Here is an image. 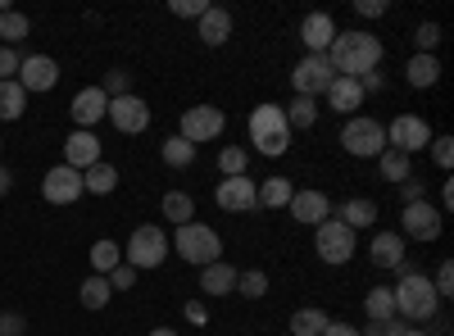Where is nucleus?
<instances>
[{"label":"nucleus","instance_id":"nucleus-1","mask_svg":"<svg viewBox=\"0 0 454 336\" xmlns=\"http://www.w3.org/2000/svg\"><path fill=\"white\" fill-rule=\"evenodd\" d=\"M327 64L336 78H364V73H377L382 64V42L372 32H336V42L327 46Z\"/></svg>","mask_w":454,"mask_h":336},{"label":"nucleus","instance_id":"nucleus-2","mask_svg":"<svg viewBox=\"0 0 454 336\" xmlns=\"http://www.w3.org/2000/svg\"><path fill=\"white\" fill-rule=\"evenodd\" d=\"M391 295H395V318L432 323V318L441 314V295H436V286H432L427 273H404V277L391 286Z\"/></svg>","mask_w":454,"mask_h":336},{"label":"nucleus","instance_id":"nucleus-3","mask_svg":"<svg viewBox=\"0 0 454 336\" xmlns=\"http://www.w3.org/2000/svg\"><path fill=\"white\" fill-rule=\"evenodd\" d=\"M250 145L259 155H286L291 151V123H286V109L282 105H259L250 114Z\"/></svg>","mask_w":454,"mask_h":336},{"label":"nucleus","instance_id":"nucleus-4","mask_svg":"<svg viewBox=\"0 0 454 336\" xmlns=\"http://www.w3.org/2000/svg\"><path fill=\"white\" fill-rule=\"evenodd\" d=\"M173 246H177V254L186 259V264H196V269H209V264L223 259V241H218V232L209 228V223H182V228L173 232Z\"/></svg>","mask_w":454,"mask_h":336},{"label":"nucleus","instance_id":"nucleus-5","mask_svg":"<svg viewBox=\"0 0 454 336\" xmlns=\"http://www.w3.org/2000/svg\"><path fill=\"white\" fill-rule=\"evenodd\" d=\"M340 145H346L355 160H377L387 151V128L377 119L355 114V119H346V128H340Z\"/></svg>","mask_w":454,"mask_h":336},{"label":"nucleus","instance_id":"nucleus-6","mask_svg":"<svg viewBox=\"0 0 454 336\" xmlns=\"http://www.w3.org/2000/svg\"><path fill=\"white\" fill-rule=\"evenodd\" d=\"M164 259H168V237H164V228H155V223L137 228L128 250H123V264H132V269H160Z\"/></svg>","mask_w":454,"mask_h":336},{"label":"nucleus","instance_id":"nucleus-7","mask_svg":"<svg viewBox=\"0 0 454 336\" xmlns=\"http://www.w3.org/2000/svg\"><path fill=\"white\" fill-rule=\"evenodd\" d=\"M314 254L323 259V264H346V259L355 254V232L346 228L340 218H323L314 228Z\"/></svg>","mask_w":454,"mask_h":336},{"label":"nucleus","instance_id":"nucleus-8","mask_svg":"<svg viewBox=\"0 0 454 336\" xmlns=\"http://www.w3.org/2000/svg\"><path fill=\"white\" fill-rule=\"evenodd\" d=\"M223 128H227V114L218 105H192V109H182V141H192V145H205V141H214V137H223Z\"/></svg>","mask_w":454,"mask_h":336},{"label":"nucleus","instance_id":"nucleus-9","mask_svg":"<svg viewBox=\"0 0 454 336\" xmlns=\"http://www.w3.org/2000/svg\"><path fill=\"white\" fill-rule=\"evenodd\" d=\"M336 82V73H332V64H327V55H305L295 68H291V87H295V96H309V100H318V96H327V87Z\"/></svg>","mask_w":454,"mask_h":336},{"label":"nucleus","instance_id":"nucleus-10","mask_svg":"<svg viewBox=\"0 0 454 336\" xmlns=\"http://www.w3.org/2000/svg\"><path fill=\"white\" fill-rule=\"evenodd\" d=\"M400 237H413V241H436L441 232H445V214L436 209V205H427V200H413V205H404V214H400Z\"/></svg>","mask_w":454,"mask_h":336},{"label":"nucleus","instance_id":"nucleus-11","mask_svg":"<svg viewBox=\"0 0 454 336\" xmlns=\"http://www.w3.org/2000/svg\"><path fill=\"white\" fill-rule=\"evenodd\" d=\"M387 141H391V151H400V155H419V151L432 145V128L419 114H400V119H391Z\"/></svg>","mask_w":454,"mask_h":336},{"label":"nucleus","instance_id":"nucleus-12","mask_svg":"<svg viewBox=\"0 0 454 336\" xmlns=\"http://www.w3.org/2000/svg\"><path fill=\"white\" fill-rule=\"evenodd\" d=\"M105 119L119 128V132H128V137H137V132H145L150 128V105L141 100V96H119V100H109V109H105Z\"/></svg>","mask_w":454,"mask_h":336},{"label":"nucleus","instance_id":"nucleus-13","mask_svg":"<svg viewBox=\"0 0 454 336\" xmlns=\"http://www.w3.org/2000/svg\"><path fill=\"white\" fill-rule=\"evenodd\" d=\"M42 196H46L51 205H73L78 196H87V191H82V173L68 168V164H55V168L42 177Z\"/></svg>","mask_w":454,"mask_h":336},{"label":"nucleus","instance_id":"nucleus-14","mask_svg":"<svg viewBox=\"0 0 454 336\" xmlns=\"http://www.w3.org/2000/svg\"><path fill=\"white\" fill-rule=\"evenodd\" d=\"M214 200H218V209H227V214H250V209H259L254 182H250L246 173H241V177H223L218 191H214Z\"/></svg>","mask_w":454,"mask_h":336},{"label":"nucleus","instance_id":"nucleus-15","mask_svg":"<svg viewBox=\"0 0 454 336\" xmlns=\"http://www.w3.org/2000/svg\"><path fill=\"white\" fill-rule=\"evenodd\" d=\"M23 91H51L55 82H59V64L51 59V55H27L23 64H19V78H14Z\"/></svg>","mask_w":454,"mask_h":336},{"label":"nucleus","instance_id":"nucleus-16","mask_svg":"<svg viewBox=\"0 0 454 336\" xmlns=\"http://www.w3.org/2000/svg\"><path fill=\"white\" fill-rule=\"evenodd\" d=\"M286 209H291L295 223H309V228H318L323 218H332V200L318 191V186H305V191H295Z\"/></svg>","mask_w":454,"mask_h":336},{"label":"nucleus","instance_id":"nucleus-17","mask_svg":"<svg viewBox=\"0 0 454 336\" xmlns=\"http://www.w3.org/2000/svg\"><path fill=\"white\" fill-rule=\"evenodd\" d=\"M105 109H109V96L100 91V87H82L78 96H73V123H78L82 132H91V123H100L105 119Z\"/></svg>","mask_w":454,"mask_h":336},{"label":"nucleus","instance_id":"nucleus-18","mask_svg":"<svg viewBox=\"0 0 454 336\" xmlns=\"http://www.w3.org/2000/svg\"><path fill=\"white\" fill-rule=\"evenodd\" d=\"M64 164L68 168H78V173H87L91 164H100V141L91 137V132H73L68 141H64Z\"/></svg>","mask_w":454,"mask_h":336},{"label":"nucleus","instance_id":"nucleus-19","mask_svg":"<svg viewBox=\"0 0 454 336\" xmlns=\"http://www.w3.org/2000/svg\"><path fill=\"white\" fill-rule=\"evenodd\" d=\"M300 42L309 46V55H327V46L336 42V23H332V14H309L305 23H300Z\"/></svg>","mask_w":454,"mask_h":336},{"label":"nucleus","instance_id":"nucleus-20","mask_svg":"<svg viewBox=\"0 0 454 336\" xmlns=\"http://www.w3.org/2000/svg\"><path fill=\"white\" fill-rule=\"evenodd\" d=\"M368 259L377 269H395L400 259H404V237L400 232H377L372 246H368Z\"/></svg>","mask_w":454,"mask_h":336},{"label":"nucleus","instance_id":"nucleus-21","mask_svg":"<svg viewBox=\"0 0 454 336\" xmlns=\"http://www.w3.org/2000/svg\"><path fill=\"white\" fill-rule=\"evenodd\" d=\"M327 105L336 109V114H355V109L364 105V87H359V78H336V82L327 87Z\"/></svg>","mask_w":454,"mask_h":336},{"label":"nucleus","instance_id":"nucleus-22","mask_svg":"<svg viewBox=\"0 0 454 336\" xmlns=\"http://www.w3.org/2000/svg\"><path fill=\"white\" fill-rule=\"evenodd\" d=\"M291 196H295V186H291L286 177H263V182H254V200H259V209H286Z\"/></svg>","mask_w":454,"mask_h":336},{"label":"nucleus","instance_id":"nucleus-23","mask_svg":"<svg viewBox=\"0 0 454 336\" xmlns=\"http://www.w3.org/2000/svg\"><path fill=\"white\" fill-rule=\"evenodd\" d=\"M196 36H200V42H205L209 51H214V46H223L227 36H232V14H227V10H214V5H209V10L200 14V32H196Z\"/></svg>","mask_w":454,"mask_h":336},{"label":"nucleus","instance_id":"nucleus-24","mask_svg":"<svg viewBox=\"0 0 454 336\" xmlns=\"http://www.w3.org/2000/svg\"><path fill=\"white\" fill-rule=\"evenodd\" d=\"M200 291L205 295H232L237 291V269L232 264H209V269H200Z\"/></svg>","mask_w":454,"mask_h":336},{"label":"nucleus","instance_id":"nucleus-25","mask_svg":"<svg viewBox=\"0 0 454 336\" xmlns=\"http://www.w3.org/2000/svg\"><path fill=\"white\" fill-rule=\"evenodd\" d=\"M114 186H119V168H114V164H91L87 173H82V191H91V196H109L114 191Z\"/></svg>","mask_w":454,"mask_h":336},{"label":"nucleus","instance_id":"nucleus-26","mask_svg":"<svg viewBox=\"0 0 454 336\" xmlns=\"http://www.w3.org/2000/svg\"><path fill=\"white\" fill-rule=\"evenodd\" d=\"M364 314H368V323L395 318V295H391V286H372V291L364 295Z\"/></svg>","mask_w":454,"mask_h":336},{"label":"nucleus","instance_id":"nucleus-27","mask_svg":"<svg viewBox=\"0 0 454 336\" xmlns=\"http://www.w3.org/2000/svg\"><path fill=\"white\" fill-rule=\"evenodd\" d=\"M340 223H346L350 232L372 228V223H377V200H346V205H340Z\"/></svg>","mask_w":454,"mask_h":336},{"label":"nucleus","instance_id":"nucleus-28","mask_svg":"<svg viewBox=\"0 0 454 336\" xmlns=\"http://www.w3.org/2000/svg\"><path fill=\"white\" fill-rule=\"evenodd\" d=\"M404 73H409V87H436L441 64H436V55H413Z\"/></svg>","mask_w":454,"mask_h":336},{"label":"nucleus","instance_id":"nucleus-29","mask_svg":"<svg viewBox=\"0 0 454 336\" xmlns=\"http://www.w3.org/2000/svg\"><path fill=\"white\" fill-rule=\"evenodd\" d=\"M327 314L323 309H295L291 314V336H323L327 332Z\"/></svg>","mask_w":454,"mask_h":336},{"label":"nucleus","instance_id":"nucleus-30","mask_svg":"<svg viewBox=\"0 0 454 336\" xmlns=\"http://www.w3.org/2000/svg\"><path fill=\"white\" fill-rule=\"evenodd\" d=\"M286 123H291V132H295V128H314V123H318V100L295 96V100L286 105Z\"/></svg>","mask_w":454,"mask_h":336},{"label":"nucleus","instance_id":"nucleus-31","mask_svg":"<svg viewBox=\"0 0 454 336\" xmlns=\"http://www.w3.org/2000/svg\"><path fill=\"white\" fill-rule=\"evenodd\" d=\"M119 264H123V250L114 246V241H96V246H91V269H96L100 277H109Z\"/></svg>","mask_w":454,"mask_h":336},{"label":"nucleus","instance_id":"nucleus-32","mask_svg":"<svg viewBox=\"0 0 454 336\" xmlns=\"http://www.w3.org/2000/svg\"><path fill=\"white\" fill-rule=\"evenodd\" d=\"M160 209H164V218H173L177 228H182V223H192V214H196V200L186 196V191H168V196L160 200Z\"/></svg>","mask_w":454,"mask_h":336},{"label":"nucleus","instance_id":"nucleus-33","mask_svg":"<svg viewBox=\"0 0 454 336\" xmlns=\"http://www.w3.org/2000/svg\"><path fill=\"white\" fill-rule=\"evenodd\" d=\"M160 155H164V164H168V168H192V160H196V145H192V141H182V137H168Z\"/></svg>","mask_w":454,"mask_h":336},{"label":"nucleus","instance_id":"nucleus-34","mask_svg":"<svg viewBox=\"0 0 454 336\" xmlns=\"http://www.w3.org/2000/svg\"><path fill=\"white\" fill-rule=\"evenodd\" d=\"M23 105H27V91L19 82H0V119H19L23 114Z\"/></svg>","mask_w":454,"mask_h":336},{"label":"nucleus","instance_id":"nucleus-35","mask_svg":"<svg viewBox=\"0 0 454 336\" xmlns=\"http://www.w3.org/2000/svg\"><path fill=\"white\" fill-rule=\"evenodd\" d=\"M109 295H114V286H109V277H100V273H91V277L82 282V305H87V309H105V305H109Z\"/></svg>","mask_w":454,"mask_h":336},{"label":"nucleus","instance_id":"nucleus-36","mask_svg":"<svg viewBox=\"0 0 454 336\" xmlns=\"http://www.w3.org/2000/svg\"><path fill=\"white\" fill-rule=\"evenodd\" d=\"M237 291L246 295V301H259V295L269 291V273H263V269H246V273H237Z\"/></svg>","mask_w":454,"mask_h":336},{"label":"nucleus","instance_id":"nucleus-37","mask_svg":"<svg viewBox=\"0 0 454 336\" xmlns=\"http://www.w3.org/2000/svg\"><path fill=\"white\" fill-rule=\"evenodd\" d=\"M377 164H382V177H387V182H409V155L382 151V155H377Z\"/></svg>","mask_w":454,"mask_h":336},{"label":"nucleus","instance_id":"nucleus-38","mask_svg":"<svg viewBox=\"0 0 454 336\" xmlns=\"http://www.w3.org/2000/svg\"><path fill=\"white\" fill-rule=\"evenodd\" d=\"M27 32H32V23H27L23 14H14V10H5V14H0V36H5V46L23 42Z\"/></svg>","mask_w":454,"mask_h":336},{"label":"nucleus","instance_id":"nucleus-39","mask_svg":"<svg viewBox=\"0 0 454 336\" xmlns=\"http://www.w3.org/2000/svg\"><path fill=\"white\" fill-rule=\"evenodd\" d=\"M246 164H250L246 145H227V151L218 155V168H223V177H241V173H246Z\"/></svg>","mask_w":454,"mask_h":336},{"label":"nucleus","instance_id":"nucleus-40","mask_svg":"<svg viewBox=\"0 0 454 336\" xmlns=\"http://www.w3.org/2000/svg\"><path fill=\"white\" fill-rule=\"evenodd\" d=\"M100 91H105L109 100L128 96V73H123V68H109V73H105V87H100Z\"/></svg>","mask_w":454,"mask_h":336},{"label":"nucleus","instance_id":"nucleus-41","mask_svg":"<svg viewBox=\"0 0 454 336\" xmlns=\"http://www.w3.org/2000/svg\"><path fill=\"white\" fill-rule=\"evenodd\" d=\"M19 64H23V59H19L14 46H0V82H14V78H19Z\"/></svg>","mask_w":454,"mask_h":336},{"label":"nucleus","instance_id":"nucleus-42","mask_svg":"<svg viewBox=\"0 0 454 336\" xmlns=\"http://www.w3.org/2000/svg\"><path fill=\"white\" fill-rule=\"evenodd\" d=\"M413 42H419V55H432L436 42H441V27H436V23H423L419 32H413Z\"/></svg>","mask_w":454,"mask_h":336},{"label":"nucleus","instance_id":"nucleus-43","mask_svg":"<svg viewBox=\"0 0 454 336\" xmlns=\"http://www.w3.org/2000/svg\"><path fill=\"white\" fill-rule=\"evenodd\" d=\"M432 286H436V295H441V301H445V295H454V264H450V259H445V264L436 269Z\"/></svg>","mask_w":454,"mask_h":336},{"label":"nucleus","instance_id":"nucleus-44","mask_svg":"<svg viewBox=\"0 0 454 336\" xmlns=\"http://www.w3.org/2000/svg\"><path fill=\"white\" fill-rule=\"evenodd\" d=\"M432 160H436L441 168L454 164V141H450V137H432Z\"/></svg>","mask_w":454,"mask_h":336},{"label":"nucleus","instance_id":"nucleus-45","mask_svg":"<svg viewBox=\"0 0 454 336\" xmlns=\"http://www.w3.org/2000/svg\"><path fill=\"white\" fill-rule=\"evenodd\" d=\"M359 336H404V323H400V318H387V323H368Z\"/></svg>","mask_w":454,"mask_h":336},{"label":"nucleus","instance_id":"nucleus-46","mask_svg":"<svg viewBox=\"0 0 454 336\" xmlns=\"http://www.w3.org/2000/svg\"><path fill=\"white\" fill-rule=\"evenodd\" d=\"M209 10V0H173V14L177 19H200Z\"/></svg>","mask_w":454,"mask_h":336},{"label":"nucleus","instance_id":"nucleus-47","mask_svg":"<svg viewBox=\"0 0 454 336\" xmlns=\"http://www.w3.org/2000/svg\"><path fill=\"white\" fill-rule=\"evenodd\" d=\"M132 282H137V269H132V264H119V269L109 273V286H114V291H128Z\"/></svg>","mask_w":454,"mask_h":336},{"label":"nucleus","instance_id":"nucleus-48","mask_svg":"<svg viewBox=\"0 0 454 336\" xmlns=\"http://www.w3.org/2000/svg\"><path fill=\"white\" fill-rule=\"evenodd\" d=\"M23 314H0V336H23Z\"/></svg>","mask_w":454,"mask_h":336},{"label":"nucleus","instance_id":"nucleus-49","mask_svg":"<svg viewBox=\"0 0 454 336\" xmlns=\"http://www.w3.org/2000/svg\"><path fill=\"white\" fill-rule=\"evenodd\" d=\"M355 14H364V19H382L387 5H382V0H355Z\"/></svg>","mask_w":454,"mask_h":336},{"label":"nucleus","instance_id":"nucleus-50","mask_svg":"<svg viewBox=\"0 0 454 336\" xmlns=\"http://www.w3.org/2000/svg\"><path fill=\"white\" fill-rule=\"evenodd\" d=\"M400 191H404V205H413V200H427L423 182H400Z\"/></svg>","mask_w":454,"mask_h":336},{"label":"nucleus","instance_id":"nucleus-51","mask_svg":"<svg viewBox=\"0 0 454 336\" xmlns=\"http://www.w3.org/2000/svg\"><path fill=\"white\" fill-rule=\"evenodd\" d=\"M359 87H364V96H368V91H382V87H387V78H382V73H364Z\"/></svg>","mask_w":454,"mask_h":336},{"label":"nucleus","instance_id":"nucleus-52","mask_svg":"<svg viewBox=\"0 0 454 336\" xmlns=\"http://www.w3.org/2000/svg\"><path fill=\"white\" fill-rule=\"evenodd\" d=\"M323 336H359V327H355V323H327Z\"/></svg>","mask_w":454,"mask_h":336},{"label":"nucleus","instance_id":"nucleus-53","mask_svg":"<svg viewBox=\"0 0 454 336\" xmlns=\"http://www.w3.org/2000/svg\"><path fill=\"white\" fill-rule=\"evenodd\" d=\"M186 318H192V323H205V305H200V301H186Z\"/></svg>","mask_w":454,"mask_h":336},{"label":"nucleus","instance_id":"nucleus-54","mask_svg":"<svg viewBox=\"0 0 454 336\" xmlns=\"http://www.w3.org/2000/svg\"><path fill=\"white\" fill-rule=\"evenodd\" d=\"M10 186H14V173H10L5 164H0V196H10Z\"/></svg>","mask_w":454,"mask_h":336},{"label":"nucleus","instance_id":"nucleus-55","mask_svg":"<svg viewBox=\"0 0 454 336\" xmlns=\"http://www.w3.org/2000/svg\"><path fill=\"white\" fill-rule=\"evenodd\" d=\"M450 205H454V182H445V186H441V214H445Z\"/></svg>","mask_w":454,"mask_h":336},{"label":"nucleus","instance_id":"nucleus-56","mask_svg":"<svg viewBox=\"0 0 454 336\" xmlns=\"http://www.w3.org/2000/svg\"><path fill=\"white\" fill-rule=\"evenodd\" d=\"M150 336H177L173 327H155V332H150Z\"/></svg>","mask_w":454,"mask_h":336},{"label":"nucleus","instance_id":"nucleus-57","mask_svg":"<svg viewBox=\"0 0 454 336\" xmlns=\"http://www.w3.org/2000/svg\"><path fill=\"white\" fill-rule=\"evenodd\" d=\"M404 336H427L423 327H404Z\"/></svg>","mask_w":454,"mask_h":336},{"label":"nucleus","instance_id":"nucleus-58","mask_svg":"<svg viewBox=\"0 0 454 336\" xmlns=\"http://www.w3.org/2000/svg\"><path fill=\"white\" fill-rule=\"evenodd\" d=\"M0 145H5V141H0Z\"/></svg>","mask_w":454,"mask_h":336}]
</instances>
